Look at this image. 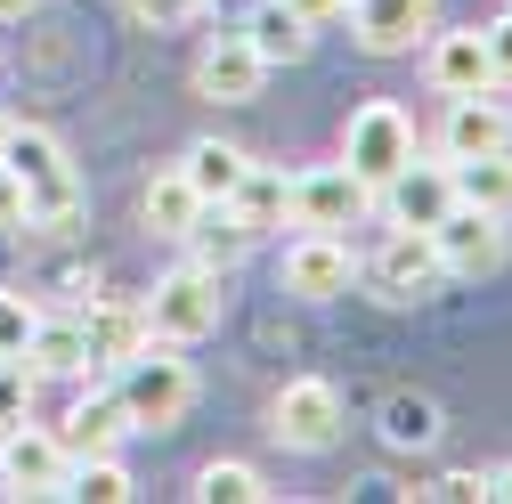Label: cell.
<instances>
[{"instance_id":"cell-1","label":"cell","mask_w":512,"mask_h":504,"mask_svg":"<svg viewBox=\"0 0 512 504\" xmlns=\"http://www.w3.org/2000/svg\"><path fill=\"white\" fill-rule=\"evenodd\" d=\"M114 399H122V415H131V431H171L187 407H196V366L147 342V350H131L114 366Z\"/></svg>"},{"instance_id":"cell-2","label":"cell","mask_w":512,"mask_h":504,"mask_svg":"<svg viewBox=\"0 0 512 504\" xmlns=\"http://www.w3.org/2000/svg\"><path fill=\"white\" fill-rule=\"evenodd\" d=\"M139 309H147V334L155 342H204L228 318V277L204 269V261H179L171 277H155V293Z\"/></svg>"},{"instance_id":"cell-3","label":"cell","mask_w":512,"mask_h":504,"mask_svg":"<svg viewBox=\"0 0 512 504\" xmlns=\"http://www.w3.org/2000/svg\"><path fill=\"white\" fill-rule=\"evenodd\" d=\"M407 155H415V122H407V106H391V98H366V106L342 122V163H350V179L382 187V179H391Z\"/></svg>"},{"instance_id":"cell-4","label":"cell","mask_w":512,"mask_h":504,"mask_svg":"<svg viewBox=\"0 0 512 504\" xmlns=\"http://www.w3.org/2000/svg\"><path fill=\"white\" fill-rule=\"evenodd\" d=\"M423 236L439 252V277H488V269H504V252H512L504 220L496 212H472V204H447Z\"/></svg>"},{"instance_id":"cell-5","label":"cell","mask_w":512,"mask_h":504,"mask_svg":"<svg viewBox=\"0 0 512 504\" xmlns=\"http://www.w3.org/2000/svg\"><path fill=\"white\" fill-rule=\"evenodd\" d=\"M269 431L285 439V448H301V456H326L342 439V391L326 383V374H293V383L277 391V407H269Z\"/></svg>"},{"instance_id":"cell-6","label":"cell","mask_w":512,"mask_h":504,"mask_svg":"<svg viewBox=\"0 0 512 504\" xmlns=\"http://www.w3.org/2000/svg\"><path fill=\"white\" fill-rule=\"evenodd\" d=\"M358 277L374 285V301H399V309H407V301H423V293L439 285V252H431L423 228H391V236L358 261Z\"/></svg>"},{"instance_id":"cell-7","label":"cell","mask_w":512,"mask_h":504,"mask_svg":"<svg viewBox=\"0 0 512 504\" xmlns=\"http://www.w3.org/2000/svg\"><path fill=\"white\" fill-rule=\"evenodd\" d=\"M342 17L366 57H415L439 25V0H342Z\"/></svg>"},{"instance_id":"cell-8","label":"cell","mask_w":512,"mask_h":504,"mask_svg":"<svg viewBox=\"0 0 512 504\" xmlns=\"http://www.w3.org/2000/svg\"><path fill=\"white\" fill-rule=\"evenodd\" d=\"M350 285H358V252H350V236L309 228V236L285 244V293H293V301H342Z\"/></svg>"},{"instance_id":"cell-9","label":"cell","mask_w":512,"mask_h":504,"mask_svg":"<svg viewBox=\"0 0 512 504\" xmlns=\"http://www.w3.org/2000/svg\"><path fill=\"white\" fill-rule=\"evenodd\" d=\"M66 439L41 423H9L0 431V488L9 496H66Z\"/></svg>"},{"instance_id":"cell-10","label":"cell","mask_w":512,"mask_h":504,"mask_svg":"<svg viewBox=\"0 0 512 504\" xmlns=\"http://www.w3.org/2000/svg\"><path fill=\"white\" fill-rule=\"evenodd\" d=\"M366 204H374V187L350 179V163H317V171L293 179V228H334L342 236Z\"/></svg>"},{"instance_id":"cell-11","label":"cell","mask_w":512,"mask_h":504,"mask_svg":"<svg viewBox=\"0 0 512 504\" xmlns=\"http://www.w3.org/2000/svg\"><path fill=\"white\" fill-rule=\"evenodd\" d=\"M512 147V106L488 90H464V98H447V122H439V155L447 163H464V155H496Z\"/></svg>"},{"instance_id":"cell-12","label":"cell","mask_w":512,"mask_h":504,"mask_svg":"<svg viewBox=\"0 0 512 504\" xmlns=\"http://www.w3.org/2000/svg\"><path fill=\"white\" fill-rule=\"evenodd\" d=\"M374 196H382V212H391V228H431L447 204H456V179H447V155H439V163L407 155L391 179L374 187Z\"/></svg>"},{"instance_id":"cell-13","label":"cell","mask_w":512,"mask_h":504,"mask_svg":"<svg viewBox=\"0 0 512 504\" xmlns=\"http://www.w3.org/2000/svg\"><path fill=\"white\" fill-rule=\"evenodd\" d=\"M423 74H431V90L439 98H464V90H488L496 74H488V33L480 25H431V41H423Z\"/></svg>"},{"instance_id":"cell-14","label":"cell","mask_w":512,"mask_h":504,"mask_svg":"<svg viewBox=\"0 0 512 504\" xmlns=\"http://www.w3.org/2000/svg\"><path fill=\"white\" fill-rule=\"evenodd\" d=\"M261 82H269V66L252 57L244 33H220V41L196 57V98H212V106H252Z\"/></svg>"},{"instance_id":"cell-15","label":"cell","mask_w":512,"mask_h":504,"mask_svg":"<svg viewBox=\"0 0 512 504\" xmlns=\"http://www.w3.org/2000/svg\"><path fill=\"white\" fill-rule=\"evenodd\" d=\"M25 366H33V383H82V374H90V334H82V318H33Z\"/></svg>"},{"instance_id":"cell-16","label":"cell","mask_w":512,"mask_h":504,"mask_svg":"<svg viewBox=\"0 0 512 504\" xmlns=\"http://www.w3.org/2000/svg\"><path fill=\"white\" fill-rule=\"evenodd\" d=\"M228 212L244 220V236H252V244H261V236H277V228L293 220V179H285V171H269V163H244V179H236Z\"/></svg>"},{"instance_id":"cell-17","label":"cell","mask_w":512,"mask_h":504,"mask_svg":"<svg viewBox=\"0 0 512 504\" xmlns=\"http://www.w3.org/2000/svg\"><path fill=\"white\" fill-rule=\"evenodd\" d=\"M82 334H90V366H122L131 350H147V342H155L139 301H98L90 318H82Z\"/></svg>"},{"instance_id":"cell-18","label":"cell","mask_w":512,"mask_h":504,"mask_svg":"<svg viewBox=\"0 0 512 504\" xmlns=\"http://www.w3.org/2000/svg\"><path fill=\"white\" fill-rule=\"evenodd\" d=\"M447 179H456V204H472V212H496V220H512V147L447 163Z\"/></svg>"},{"instance_id":"cell-19","label":"cell","mask_w":512,"mask_h":504,"mask_svg":"<svg viewBox=\"0 0 512 504\" xmlns=\"http://www.w3.org/2000/svg\"><path fill=\"white\" fill-rule=\"evenodd\" d=\"M179 244H187V261H204V269H220V277L252 252V236H244V220H236L228 204H204L196 220H187V236H179Z\"/></svg>"},{"instance_id":"cell-20","label":"cell","mask_w":512,"mask_h":504,"mask_svg":"<svg viewBox=\"0 0 512 504\" xmlns=\"http://www.w3.org/2000/svg\"><path fill=\"white\" fill-rule=\"evenodd\" d=\"M244 41H252V57H261V66H301L317 33L285 9V0H261V9H252V25H244Z\"/></svg>"},{"instance_id":"cell-21","label":"cell","mask_w":512,"mask_h":504,"mask_svg":"<svg viewBox=\"0 0 512 504\" xmlns=\"http://www.w3.org/2000/svg\"><path fill=\"white\" fill-rule=\"evenodd\" d=\"M122 431H131L122 399H114V391H90V399H74V415H66V431H57V439H66V456H106Z\"/></svg>"},{"instance_id":"cell-22","label":"cell","mask_w":512,"mask_h":504,"mask_svg":"<svg viewBox=\"0 0 512 504\" xmlns=\"http://www.w3.org/2000/svg\"><path fill=\"white\" fill-rule=\"evenodd\" d=\"M244 147H228V139H196V147H187L179 155V171H187V187H196V196L204 204H228L236 196V179H244Z\"/></svg>"},{"instance_id":"cell-23","label":"cell","mask_w":512,"mask_h":504,"mask_svg":"<svg viewBox=\"0 0 512 504\" xmlns=\"http://www.w3.org/2000/svg\"><path fill=\"white\" fill-rule=\"evenodd\" d=\"M204 212V196H196V187H187V171L171 163V171H155L147 179V196H139V220L155 228V236H187V220H196Z\"/></svg>"},{"instance_id":"cell-24","label":"cell","mask_w":512,"mask_h":504,"mask_svg":"<svg viewBox=\"0 0 512 504\" xmlns=\"http://www.w3.org/2000/svg\"><path fill=\"white\" fill-rule=\"evenodd\" d=\"M0 163H9L25 187H41V179H57V171H74V163H66V147H57L49 131H17V122L0 131Z\"/></svg>"},{"instance_id":"cell-25","label":"cell","mask_w":512,"mask_h":504,"mask_svg":"<svg viewBox=\"0 0 512 504\" xmlns=\"http://www.w3.org/2000/svg\"><path fill=\"white\" fill-rule=\"evenodd\" d=\"M66 496H82V504H122V496H131V472H122L114 448H106V456H74V464H66Z\"/></svg>"},{"instance_id":"cell-26","label":"cell","mask_w":512,"mask_h":504,"mask_svg":"<svg viewBox=\"0 0 512 504\" xmlns=\"http://www.w3.org/2000/svg\"><path fill=\"white\" fill-rule=\"evenodd\" d=\"M382 439H391V448H431L439 439V407L423 391H399L391 407H382Z\"/></svg>"},{"instance_id":"cell-27","label":"cell","mask_w":512,"mask_h":504,"mask_svg":"<svg viewBox=\"0 0 512 504\" xmlns=\"http://www.w3.org/2000/svg\"><path fill=\"white\" fill-rule=\"evenodd\" d=\"M196 496H204V504H261L269 480L252 472V464H204V472H196Z\"/></svg>"},{"instance_id":"cell-28","label":"cell","mask_w":512,"mask_h":504,"mask_svg":"<svg viewBox=\"0 0 512 504\" xmlns=\"http://www.w3.org/2000/svg\"><path fill=\"white\" fill-rule=\"evenodd\" d=\"M33 318H41V309H33L17 285H0V358H25V342H33Z\"/></svg>"},{"instance_id":"cell-29","label":"cell","mask_w":512,"mask_h":504,"mask_svg":"<svg viewBox=\"0 0 512 504\" xmlns=\"http://www.w3.org/2000/svg\"><path fill=\"white\" fill-rule=\"evenodd\" d=\"M25 407H33V366L25 358H0V431L25 423Z\"/></svg>"},{"instance_id":"cell-30","label":"cell","mask_w":512,"mask_h":504,"mask_svg":"<svg viewBox=\"0 0 512 504\" xmlns=\"http://www.w3.org/2000/svg\"><path fill=\"white\" fill-rule=\"evenodd\" d=\"M131 17L155 25V33H171V25H196V17H204V0H131Z\"/></svg>"},{"instance_id":"cell-31","label":"cell","mask_w":512,"mask_h":504,"mask_svg":"<svg viewBox=\"0 0 512 504\" xmlns=\"http://www.w3.org/2000/svg\"><path fill=\"white\" fill-rule=\"evenodd\" d=\"M480 33H488V74H496V82H512V9H504L496 25H480Z\"/></svg>"},{"instance_id":"cell-32","label":"cell","mask_w":512,"mask_h":504,"mask_svg":"<svg viewBox=\"0 0 512 504\" xmlns=\"http://www.w3.org/2000/svg\"><path fill=\"white\" fill-rule=\"evenodd\" d=\"M431 496H447V504H472V496H488V472H447V480H431Z\"/></svg>"},{"instance_id":"cell-33","label":"cell","mask_w":512,"mask_h":504,"mask_svg":"<svg viewBox=\"0 0 512 504\" xmlns=\"http://www.w3.org/2000/svg\"><path fill=\"white\" fill-rule=\"evenodd\" d=\"M0 228H25V179L0 163Z\"/></svg>"},{"instance_id":"cell-34","label":"cell","mask_w":512,"mask_h":504,"mask_svg":"<svg viewBox=\"0 0 512 504\" xmlns=\"http://www.w3.org/2000/svg\"><path fill=\"white\" fill-rule=\"evenodd\" d=\"M285 9H293V17L317 33V25H334V17H342V0H285Z\"/></svg>"},{"instance_id":"cell-35","label":"cell","mask_w":512,"mask_h":504,"mask_svg":"<svg viewBox=\"0 0 512 504\" xmlns=\"http://www.w3.org/2000/svg\"><path fill=\"white\" fill-rule=\"evenodd\" d=\"M488 496H504V504H512V464H504V472H488Z\"/></svg>"},{"instance_id":"cell-36","label":"cell","mask_w":512,"mask_h":504,"mask_svg":"<svg viewBox=\"0 0 512 504\" xmlns=\"http://www.w3.org/2000/svg\"><path fill=\"white\" fill-rule=\"evenodd\" d=\"M33 9V0H0V25H9V17H25Z\"/></svg>"},{"instance_id":"cell-37","label":"cell","mask_w":512,"mask_h":504,"mask_svg":"<svg viewBox=\"0 0 512 504\" xmlns=\"http://www.w3.org/2000/svg\"><path fill=\"white\" fill-rule=\"evenodd\" d=\"M0 131H9V114H0Z\"/></svg>"}]
</instances>
